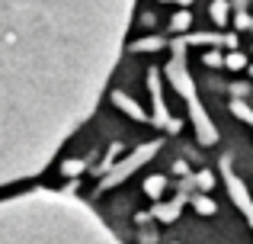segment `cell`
Wrapping results in <instances>:
<instances>
[{
  "instance_id": "1",
  "label": "cell",
  "mask_w": 253,
  "mask_h": 244,
  "mask_svg": "<svg viewBox=\"0 0 253 244\" xmlns=\"http://www.w3.org/2000/svg\"><path fill=\"white\" fill-rule=\"evenodd\" d=\"M131 0H0V187L36 174L86 119Z\"/></svg>"
}]
</instances>
